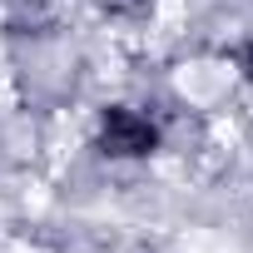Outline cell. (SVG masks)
Returning a JSON list of instances; mask_svg holds the SVG:
<instances>
[{"label":"cell","instance_id":"7a4b0ae2","mask_svg":"<svg viewBox=\"0 0 253 253\" xmlns=\"http://www.w3.org/2000/svg\"><path fill=\"white\" fill-rule=\"evenodd\" d=\"M233 65H238V75L253 84V40H243V45L233 50Z\"/></svg>","mask_w":253,"mask_h":253},{"label":"cell","instance_id":"6da1fadb","mask_svg":"<svg viewBox=\"0 0 253 253\" xmlns=\"http://www.w3.org/2000/svg\"><path fill=\"white\" fill-rule=\"evenodd\" d=\"M159 144H164L159 119L139 104H104L99 119H94V149L114 164L149 159V154H159Z\"/></svg>","mask_w":253,"mask_h":253}]
</instances>
